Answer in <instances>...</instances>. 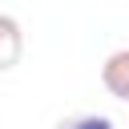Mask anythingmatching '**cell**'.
Segmentation results:
<instances>
[{
    "instance_id": "cell-1",
    "label": "cell",
    "mask_w": 129,
    "mask_h": 129,
    "mask_svg": "<svg viewBox=\"0 0 129 129\" xmlns=\"http://www.w3.org/2000/svg\"><path fill=\"white\" fill-rule=\"evenodd\" d=\"M101 85L109 89V97H117V101L129 105V48H117V52L105 56V64H101Z\"/></svg>"
},
{
    "instance_id": "cell-2",
    "label": "cell",
    "mask_w": 129,
    "mask_h": 129,
    "mask_svg": "<svg viewBox=\"0 0 129 129\" xmlns=\"http://www.w3.org/2000/svg\"><path fill=\"white\" fill-rule=\"evenodd\" d=\"M20 56H24V28H20L16 16L0 12V73L16 69Z\"/></svg>"
},
{
    "instance_id": "cell-3",
    "label": "cell",
    "mask_w": 129,
    "mask_h": 129,
    "mask_svg": "<svg viewBox=\"0 0 129 129\" xmlns=\"http://www.w3.org/2000/svg\"><path fill=\"white\" fill-rule=\"evenodd\" d=\"M56 129H117V125L101 113H77V117H64Z\"/></svg>"
}]
</instances>
